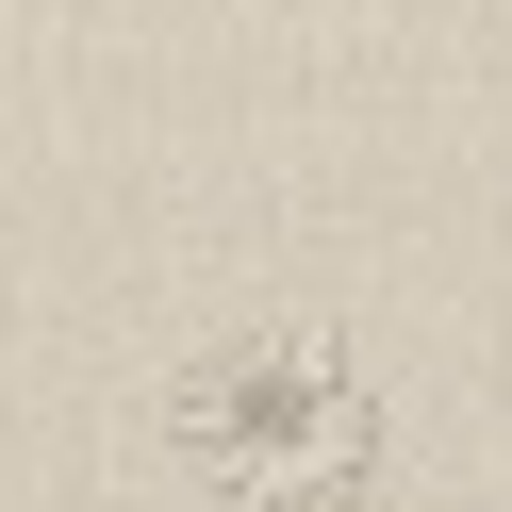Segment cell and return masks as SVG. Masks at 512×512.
Returning a JSON list of instances; mask_svg holds the SVG:
<instances>
[{
  "instance_id": "6da1fadb",
  "label": "cell",
  "mask_w": 512,
  "mask_h": 512,
  "mask_svg": "<svg viewBox=\"0 0 512 512\" xmlns=\"http://www.w3.org/2000/svg\"><path fill=\"white\" fill-rule=\"evenodd\" d=\"M166 446L215 512H364L380 496V380L331 331H215L166 380Z\"/></svg>"
}]
</instances>
